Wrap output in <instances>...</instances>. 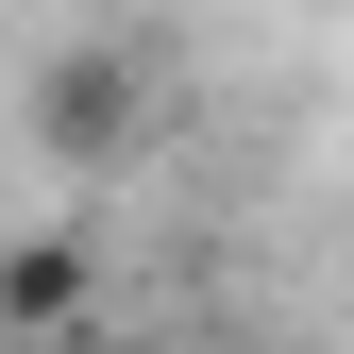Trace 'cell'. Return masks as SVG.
Instances as JSON below:
<instances>
[{
    "label": "cell",
    "mask_w": 354,
    "mask_h": 354,
    "mask_svg": "<svg viewBox=\"0 0 354 354\" xmlns=\"http://www.w3.org/2000/svg\"><path fill=\"white\" fill-rule=\"evenodd\" d=\"M152 118H169V68L136 51V34H84V51L34 68V152L51 169H136Z\"/></svg>",
    "instance_id": "cell-1"
},
{
    "label": "cell",
    "mask_w": 354,
    "mask_h": 354,
    "mask_svg": "<svg viewBox=\"0 0 354 354\" xmlns=\"http://www.w3.org/2000/svg\"><path fill=\"white\" fill-rule=\"evenodd\" d=\"M84 287H102V253L68 236H0V337H51V321H84Z\"/></svg>",
    "instance_id": "cell-2"
}]
</instances>
